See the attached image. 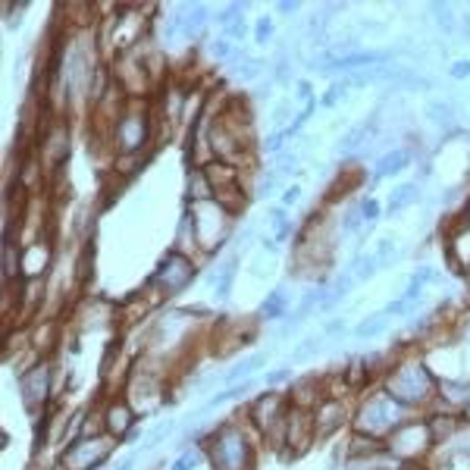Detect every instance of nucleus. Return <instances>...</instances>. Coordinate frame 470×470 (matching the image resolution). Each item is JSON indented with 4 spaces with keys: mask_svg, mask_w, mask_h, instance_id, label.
<instances>
[{
    "mask_svg": "<svg viewBox=\"0 0 470 470\" xmlns=\"http://www.w3.org/2000/svg\"><path fill=\"white\" fill-rule=\"evenodd\" d=\"M433 376L423 364H404L392 373L389 380V395L395 398L398 404H414V401H423L430 392H433Z\"/></svg>",
    "mask_w": 470,
    "mask_h": 470,
    "instance_id": "obj_1",
    "label": "nucleus"
},
{
    "mask_svg": "<svg viewBox=\"0 0 470 470\" xmlns=\"http://www.w3.org/2000/svg\"><path fill=\"white\" fill-rule=\"evenodd\" d=\"M213 464L217 470H251V452L242 430L226 426L213 442Z\"/></svg>",
    "mask_w": 470,
    "mask_h": 470,
    "instance_id": "obj_2",
    "label": "nucleus"
},
{
    "mask_svg": "<svg viewBox=\"0 0 470 470\" xmlns=\"http://www.w3.org/2000/svg\"><path fill=\"white\" fill-rule=\"evenodd\" d=\"M401 426V404L395 401L392 395L386 398H370L358 414V430L360 433H386V430H395Z\"/></svg>",
    "mask_w": 470,
    "mask_h": 470,
    "instance_id": "obj_3",
    "label": "nucleus"
},
{
    "mask_svg": "<svg viewBox=\"0 0 470 470\" xmlns=\"http://www.w3.org/2000/svg\"><path fill=\"white\" fill-rule=\"evenodd\" d=\"M433 442V433H430V426L426 423H401L392 430V452L401 458H414L420 455L426 445Z\"/></svg>",
    "mask_w": 470,
    "mask_h": 470,
    "instance_id": "obj_4",
    "label": "nucleus"
},
{
    "mask_svg": "<svg viewBox=\"0 0 470 470\" xmlns=\"http://www.w3.org/2000/svg\"><path fill=\"white\" fill-rule=\"evenodd\" d=\"M191 276H195V270H191V264L182 258V254H169V260L160 267V273H157V282H160L166 292H179V288H185L191 282Z\"/></svg>",
    "mask_w": 470,
    "mask_h": 470,
    "instance_id": "obj_5",
    "label": "nucleus"
},
{
    "mask_svg": "<svg viewBox=\"0 0 470 470\" xmlns=\"http://www.w3.org/2000/svg\"><path fill=\"white\" fill-rule=\"evenodd\" d=\"M342 420H345V404L336 401V398H326V401H320V408H317L314 430L320 436H330L332 430H338V426H342Z\"/></svg>",
    "mask_w": 470,
    "mask_h": 470,
    "instance_id": "obj_6",
    "label": "nucleus"
},
{
    "mask_svg": "<svg viewBox=\"0 0 470 470\" xmlns=\"http://www.w3.org/2000/svg\"><path fill=\"white\" fill-rule=\"evenodd\" d=\"M145 135H147L145 119H141V116H125L123 123H119L116 138H119V145H123L125 151H135V147L145 145Z\"/></svg>",
    "mask_w": 470,
    "mask_h": 470,
    "instance_id": "obj_7",
    "label": "nucleus"
},
{
    "mask_svg": "<svg viewBox=\"0 0 470 470\" xmlns=\"http://www.w3.org/2000/svg\"><path fill=\"white\" fill-rule=\"evenodd\" d=\"M103 455H107V445H103V442H79L66 455V464L69 467H91V464L101 461Z\"/></svg>",
    "mask_w": 470,
    "mask_h": 470,
    "instance_id": "obj_8",
    "label": "nucleus"
},
{
    "mask_svg": "<svg viewBox=\"0 0 470 470\" xmlns=\"http://www.w3.org/2000/svg\"><path fill=\"white\" fill-rule=\"evenodd\" d=\"M23 386V395H25V404H35L47 395V367H35L32 373H25L19 380Z\"/></svg>",
    "mask_w": 470,
    "mask_h": 470,
    "instance_id": "obj_9",
    "label": "nucleus"
},
{
    "mask_svg": "<svg viewBox=\"0 0 470 470\" xmlns=\"http://www.w3.org/2000/svg\"><path fill=\"white\" fill-rule=\"evenodd\" d=\"M408 163H411V151H408V147H395V151H389L386 157H380V163H376V179L395 176Z\"/></svg>",
    "mask_w": 470,
    "mask_h": 470,
    "instance_id": "obj_10",
    "label": "nucleus"
},
{
    "mask_svg": "<svg viewBox=\"0 0 470 470\" xmlns=\"http://www.w3.org/2000/svg\"><path fill=\"white\" fill-rule=\"evenodd\" d=\"M420 201V185L417 182H404L398 185L395 191H392V198H389V213H398L404 210V207H411Z\"/></svg>",
    "mask_w": 470,
    "mask_h": 470,
    "instance_id": "obj_11",
    "label": "nucleus"
},
{
    "mask_svg": "<svg viewBox=\"0 0 470 470\" xmlns=\"http://www.w3.org/2000/svg\"><path fill=\"white\" fill-rule=\"evenodd\" d=\"M264 364H267V354H264V351H260V354H251V358L238 360V364H235V367L229 370V373H226V382H242V380H248V376L254 373L258 367H264Z\"/></svg>",
    "mask_w": 470,
    "mask_h": 470,
    "instance_id": "obj_12",
    "label": "nucleus"
},
{
    "mask_svg": "<svg viewBox=\"0 0 470 470\" xmlns=\"http://www.w3.org/2000/svg\"><path fill=\"white\" fill-rule=\"evenodd\" d=\"M386 330H389V314H386V310H380V314L367 317V320H360L358 330H354V336H358V338H373V336H382Z\"/></svg>",
    "mask_w": 470,
    "mask_h": 470,
    "instance_id": "obj_13",
    "label": "nucleus"
},
{
    "mask_svg": "<svg viewBox=\"0 0 470 470\" xmlns=\"http://www.w3.org/2000/svg\"><path fill=\"white\" fill-rule=\"evenodd\" d=\"M351 286H354V276H342V280H336V286L326 292V298H320V310H332L348 292H351Z\"/></svg>",
    "mask_w": 470,
    "mask_h": 470,
    "instance_id": "obj_14",
    "label": "nucleus"
},
{
    "mask_svg": "<svg viewBox=\"0 0 470 470\" xmlns=\"http://www.w3.org/2000/svg\"><path fill=\"white\" fill-rule=\"evenodd\" d=\"M370 135V119L367 123H360V125H354V129H348L342 138H338V145H336V151L338 154H345V151H354V147H360V141L367 138Z\"/></svg>",
    "mask_w": 470,
    "mask_h": 470,
    "instance_id": "obj_15",
    "label": "nucleus"
},
{
    "mask_svg": "<svg viewBox=\"0 0 470 470\" xmlns=\"http://www.w3.org/2000/svg\"><path fill=\"white\" fill-rule=\"evenodd\" d=\"M286 308H288V295H286V288H276V292L270 295L264 301V308H260V314L264 317H270V320H280L282 314H286Z\"/></svg>",
    "mask_w": 470,
    "mask_h": 470,
    "instance_id": "obj_16",
    "label": "nucleus"
},
{
    "mask_svg": "<svg viewBox=\"0 0 470 470\" xmlns=\"http://www.w3.org/2000/svg\"><path fill=\"white\" fill-rule=\"evenodd\" d=\"M426 116L433 119L436 125H442V129H452V123H455V110H452V103H445V101L430 103V107H426Z\"/></svg>",
    "mask_w": 470,
    "mask_h": 470,
    "instance_id": "obj_17",
    "label": "nucleus"
},
{
    "mask_svg": "<svg viewBox=\"0 0 470 470\" xmlns=\"http://www.w3.org/2000/svg\"><path fill=\"white\" fill-rule=\"evenodd\" d=\"M107 420H110L107 426H110L113 433H119V436H123L125 430L132 426V414H129V408H125V404H113L110 414H107Z\"/></svg>",
    "mask_w": 470,
    "mask_h": 470,
    "instance_id": "obj_18",
    "label": "nucleus"
},
{
    "mask_svg": "<svg viewBox=\"0 0 470 470\" xmlns=\"http://www.w3.org/2000/svg\"><path fill=\"white\" fill-rule=\"evenodd\" d=\"M320 345H323V336H308V338L301 342V348H295V351H292V364L310 360L317 351H320Z\"/></svg>",
    "mask_w": 470,
    "mask_h": 470,
    "instance_id": "obj_19",
    "label": "nucleus"
},
{
    "mask_svg": "<svg viewBox=\"0 0 470 470\" xmlns=\"http://www.w3.org/2000/svg\"><path fill=\"white\" fill-rule=\"evenodd\" d=\"M235 270H238V258H232L226 267H223V273H220V282H217V295H220V298H229V292H232Z\"/></svg>",
    "mask_w": 470,
    "mask_h": 470,
    "instance_id": "obj_20",
    "label": "nucleus"
},
{
    "mask_svg": "<svg viewBox=\"0 0 470 470\" xmlns=\"http://www.w3.org/2000/svg\"><path fill=\"white\" fill-rule=\"evenodd\" d=\"M373 254H376V260H380V267L392 264V260H395V238H392V235H382L380 242H376Z\"/></svg>",
    "mask_w": 470,
    "mask_h": 470,
    "instance_id": "obj_21",
    "label": "nucleus"
},
{
    "mask_svg": "<svg viewBox=\"0 0 470 470\" xmlns=\"http://www.w3.org/2000/svg\"><path fill=\"white\" fill-rule=\"evenodd\" d=\"M376 270H380V260H376V254H364V258L354 264V282H364L367 276H373Z\"/></svg>",
    "mask_w": 470,
    "mask_h": 470,
    "instance_id": "obj_22",
    "label": "nucleus"
},
{
    "mask_svg": "<svg viewBox=\"0 0 470 470\" xmlns=\"http://www.w3.org/2000/svg\"><path fill=\"white\" fill-rule=\"evenodd\" d=\"M260 66H264V63H258V60H238V66H235V75H238V79H245V82H251V79H258L260 75Z\"/></svg>",
    "mask_w": 470,
    "mask_h": 470,
    "instance_id": "obj_23",
    "label": "nucleus"
},
{
    "mask_svg": "<svg viewBox=\"0 0 470 470\" xmlns=\"http://www.w3.org/2000/svg\"><path fill=\"white\" fill-rule=\"evenodd\" d=\"M348 88H351V82H348V79H345V82H336V85H332V88L323 95L320 107H332V103H338V101H342V95H345Z\"/></svg>",
    "mask_w": 470,
    "mask_h": 470,
    "instance_id": "obj_24",
    "label": "nucleus"
},
{
    "mask_svg": "<svg viewBox=\"0 0 470 470\" xmlns=\"http://www.w3.org/2000/svg\"><path fill=\"white\" fill-rule=\"evenodd\" d=\"M433 13H436V23H439V29H445L448 35L455 32V19H452V10L442 7V3H433Z\"/></svg>",
    "mask_w": 470,
    "mask_h": 470,
    "instance_id": "obj_25",
    "label": "nucleus"
},
{
    "mask_svg": "<svg viewBox=\"0 0 470 470\" xmlns=\"http://www.w3.org/2000/svg\"><path fill=\"white\" fill-rule=\"evenodd\" d=\"M198 461H201V452H198V448H188V452H185V455L179 458V461L173 464L169 470H195V467H198Z\"/></svg>",
    "mask_w": 470,
    "mask_h": 470,
    "instance_id": "obj_26",
    "label": "nucleus"
},
{
    "mask_svg": "<svg viewBox=\"0 0 470 470\" xmlns=\"http://www.w3.org/2000/svg\"><path fill=\"white\" fill-rule=\"evenodd\" d=\"M280 182H282L280 173H270V176H264V179H260V185H258V198H267V195H273V191L280 188Z\"/></svg>",
    "mask_w": 470,
    "mask_h": 470,
    "instance_id": "obj_27",
    "label": "nucleus"
},
{
    "mask_svg": "<svg viewBox=\"0 0 470 470\" xmlns=\"http://www.w3.org/2000/svg\"><path fill=\"white\" fill-rule=\"evenodd\" d=\"M360 223H364V213H360V207H354V210H348V217L342 220V232H358L360 229Z\"/></svg>",
    "mask_w": 470,
    "mask_h": 470,
    "instance_id": "obj_28",
    "label": "nucleus"
},
{
    "mask_svg": "<svg viewBox=\"0 0 470 470\" xmlns=\"http://www.w3.org/2000/svg\"><path fill=\"white\" fill-rule=\"evenodd\" d=\"M360 213H364V223H370V226H373V223L380 220V204H376L373 198H364V201H360Z\"/></svg>",
    "mask_w": 470,
    "mask_h": 470,
    "instance_id": "obj_29",
    "label": "nucleus"
},
{
    "mask_svg": "<svg viewBox=\"0 0 470 470\" xmlns=\"http://www.w3.org/2000/svg\"><path fill=\"white\" fill-rule=\"evenodd\" d=\"M448 75H452V79H470V60H455L452 69H448Z\"/></svg>",
    "mask_w": 470,
    "mask_h": 470,
    "instance_id": "obj_30",
    "label": "nucleus"
},
{
    "mask_svg": "<svg viewBox=\"0 0 470 470\" xmlns=\"http://www.w3.org/2000/svg\"><path fill=\"white\" fill-rule=\"evenodd\" d=\"M270 35H273V19H270V16H264V19L258 23V45H267V41H270Z\"/></svg>",
    "mask_w": 470,
    "mask_h": 470,
    "instance_id": "obj_31",
    "label": "nucleus"
},
{
    "mask_svg": "<svg viewBox=\"0 0 470 470\" xmlns=\"http://www.w3.org/2000/svg\"><path fill=\"white\" fill-rule=\"evenodd\" d=\"M210 51H213V57H217V60H229V57H232V45H229L226 38H220V41H213Z\"/></svg>",
    "mask_w": 470,
    "mask_h": 470,
    "instance_id": "obj_32",
    "label": "nucleus"
},
{
    "mask_svg": "<svg viewBox=\"0 0 470 470\" xmlns=\"http://www.w3.org/2000/svg\"><path fill=\"white\" fill-rule=\"evenodd\" d=\"M288 376H292V370H288V367H276L273 373H267V382H270V386H276V382H286Z\"/></svg>",
    "mask_w": 470,
    "mask_h": 470,
    "instance_id": "obj_33",
    "label": "nucleus"
},
{
    "mask_svg": "<svg viewBox=\"0 0 470 470\" xmlns=\"http://www.w3.org/2000/svg\"><path fill=\"white\" fill-rule=\"evenodd\" d=\"M298 198H301V188H298V185H288V188L286 191H282V204H295V201H298Z\"/></svg>",
    "mask_w": 470,
    "mask_h": 470,
    "instance_id": "obj_34",
    "label": "nucleus"
},
{
    "mask_svg": "<svg viewBox=\"0 0 470 470\" xmlns=\"http://www.w3.org/2000/svg\"><path fill=\"white\" fill-rule=\"evenodd\" d=\"M226 35L229 38H245V23H238V19H235V23H229L226 25Z\"/></svg>",
    "mask_w": 470,
    "mask_h": 470,
    "instance_id": "obj_35",
    "label": "nucleus"
},
{
    "mask_svg": "<svg viewBox=\"0 0 470 470\" xmlns=\"http://www.w3.org/2000/svg\"><path fill=\"white\" fill-rule=\"evenodd\" d=\"M345 330V320H332V323H326V336H336V332Z\"/></svg>",
    "mask_w": 470,
    "mask_h": 470,
    "instance_id": "obj_36",
    "label": "nucleus"
},
{
    "mask_svg": "<svg viewBox=\"0 0 470 470\" xmlns=\"http://www.w3.org/2000/svg\"><path fill=\"white\" fill-rule=\"evenodd\" d=\"M298 97H301V101H310V85L308 82H298Z\"/></svg>",
    "mask_w": 470,
    "mask_h": 470,
    "instance_id": "obj_37",
    "label": "nucleus"
},
{
    "mask_svg": "<svg viewBox=\"0 0 470 470\" xmlns=\"http://www.w3.org/2000/svg\"><path fill=\"white\" fill-rule=\"evenodd\" d=\"M286 116H288V103H280V107H276V123H282Z\"/></svg>",
    "mask_w": 470,
    "mask_h": 470,
    "instance_id": "obj_38",
    "label": "nucleus"
},
{
    "mask_svg": "<svg viewBox=\"0 0 470 470\" xmlns=\"http://www.w3.org/2000/svg\"><path fill=\"white\" fill-rule=\"evenodd\" d=\"M123 470H132V461H129V464H123Z\"/></svg>",
    "mask_w": 470,
    "mask_h": 470,
    "instance_id": "obj_39",
    "label": "nucleus"
},
{
    "mask_svg": "<svg viewBox=\"0 0 470 470\" xmlns=\"http://www.w3.org/2000/svg\"><path fill=\"white\" fill-rule=\"evenodd\" d=\"M467 414H470V411H467Z\"/></svg>",
    "mask_w": 470,
    "mask_h": 470,
    "instance_id": "obj_40",
    "label": "nucleus"
}]
</instances>
